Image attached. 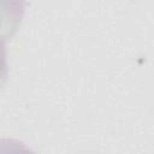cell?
I'll list each match as a JSON object with an SVG mask.
<instances>
[{"label": "cell", "mask_w": 154, "mask_h": 154, "mask_svg": "<svg viewBox=\"0 0 154 154\" xmlns=\"http://www.w3.org/2000/svg\"><path fill=\"white\" fill-rule=\"evenodd\" d=\"M0 154H35L22 141L16 138H0Z\"/></svg>", "instance_id": "1"}, {"label": "cell", "mask_w": 154, "mask_h": 154, "mask_svg": "<svg viewBox=\"0 0 154 154\" xmlns=\"http://www.w3.org/2000/svg\"><path fill=\"white\" fill-rule=\"evenodd\" d=\"M5 41L6 40L0 36V88L5 84L7 79V57Z\"/></svg>", "instance_id": "2"}]
</instances>
